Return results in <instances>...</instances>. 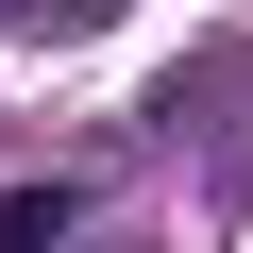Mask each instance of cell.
Segmentation results:
<instances>
[{"instance_id":"cell-1","label":"cell","mask_w":253,"mask_h":253,"mask_svg":"<svg viewBox=\"0 0 253 253\" xmlns=\"http://www.w3.org/2000/svg\"><path fill=\"white\" fill-rule=\"evenodd\" d=\"M68 219H84L68 186H0V253H68Z\"/></svg>"}]
</instances>
